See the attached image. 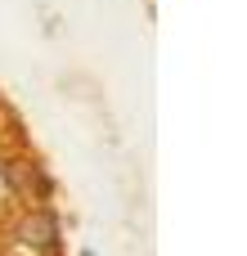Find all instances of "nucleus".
I'll return each instance as SVG.
<instances>
[{
	"mask_svg": "<svg viewBox=\"0 0 247 256\" xmlns=\"http://www.w3.org/2000/svg\"><path fill=\"white\" fill-rule=\"evenodd\" d=\"M9 184H14V189H22V194H36V198H45V194H50V180H45L36 166H27V162H14V166H9Z\"/></svg>",
	"mask_w": 247,
	"mask_h": 256,
	"instance_id": "2",
	"label": "nucleus"
},
{
	"mask_svg": "<svg viewBox=\"0 0 247 256\" xmlns=\"http://www.w3.org/2000/svg\"><path fill=\"white\" fill-rule=\"evenodd\" d=\"M18 243H22V248H36V252H54V248H58L54 212H32V216L18 225Z\"/></svg>",
	"mask_w": 247,
	"mask_h": 256,
	"instance_id": "1",
	"label": "nucleus"
}]
</instances>
